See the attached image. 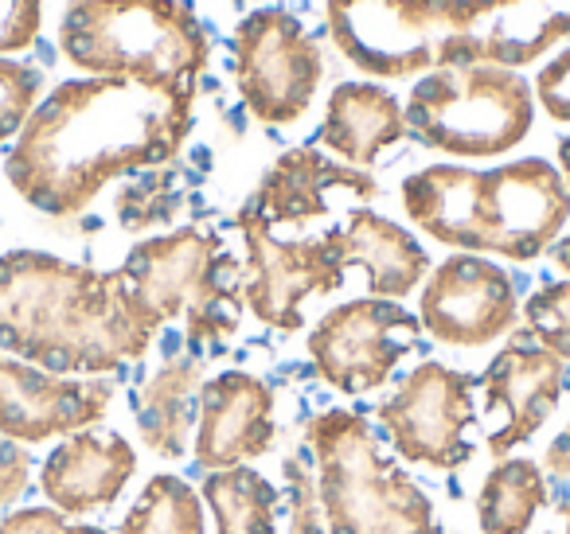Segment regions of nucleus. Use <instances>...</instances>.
I'll list each match as a JSON object with an SVG mask.
<instances>
[{
  "label": "nucleus",
  "instance_id": "obj_18",
  "mask_svg": "<svg viewBox=\"0 0 570 534\" xmlns=\"http://www.w3.org/2000/svg\"><path fill=\"white\" fill-rule=\"evenodd\" d=\"M352 196L360 204H372L380 196V184L364 172V168L336 165L321 149L302 145L289 149L269 165L262 176L258 191L246 204L269 222V227H285L294 235H309L313 222H325L333 215V196Z\"/></svg>",
  "mask_w": 570,
  "mask_h": 534
},
{
  "label": "nucleus",
  "instance_id": "obj_21",
  "mask_svg": "<svg viewBox=\"0 0 570 534\" xmlns=\"http://www.w3.org/2000/svg\"><path fill=\"white\" fill-rule=\"evenodd\" d=\"M406 137V113L380 82H341L328 95L317 141L352 168H367Z\"/></svg>",
  "mask_w": 570,
  "mask_h": 534
},
{
  "label": "nucleus",
  "instance_id": "obj_20",
  "mask_svg": "<svg viewBox=\"0 0 570 534\" xmlns=\"http://www.w3.org/2000/svg\"><path fill=\"white\" fill-rule=\"evenodd\" d=\"M333 250L344 269H364L372 297L399 300L411 289H419L422 277L430 274V258L411 230L399 222L383 219V215L356 207L341 227H328Z\"/></svg>",
  "mask_w": 570,
  "mask_h": 534
},
{
  "label": "nucleus",
  "instance_id": "obj_17",
  "mask_svg": "<svg viewBox=\"0 0 570 534\" xmlns=\"http://www.w3.org/2000/svg\"><path fill=\"white\" fill-rule=\"evenodd\" d=\"M277 437L274 390L246 370H223L199 386V417L191 456L204 472L238 468L269 453Z\"/></svg>",
  "mask_w": 570,
  "mask_h": 534
},
{
  "label": "nucleus",
  "instance_id": "obj_2",
  "mask_svg": "<svg viewBox=\"0 0 570 534\" xmlns=\"http://www.w3.org/2000/svg\"><path fill=\"white\" fill-rule=\"evenodd\" d=\"M153 336L118 269L43 250L0 254V352L51 375L98 378L145 359Z\"/></svg>",
  "mask_w": 570,
  "mask_h": 534
},
{
  "label": "nucleus",
  "instance_id": "obj_6",
  "mask_svg": "<svg viewBox=\"0 0 570 534\" xmlns=\"http://www.w3.org/2000/svg\"><path fill=\"white\" fill-rule=\"evenodd\" d=\"M406 134L450 157L489 160L528 137L535 121V90L508 67L450 63L414 82L403 106Z\"/></svg>",
  "mask_w": 570,
  "mask_h": 534
},
{
  "label": "nucleus",
  "instance_id": "obj_26",
  "mask_svg": "<svg viewBox=\"0 0 570 534\" xmlns=\"http://www.w3.org/2000/svg\"><path fill=\"white\" fill-rule=\"evenodd\" d=\"M121 534H207L204 500L188 479L160 472L141 487L129 515L121 518Z\"/></svg>",
  "mask_w": 570,
  "mask_h": 534
},
{
  "label": "nucleus",
  "instance_id": "obj_8",
  "mask_svg": "<svg viewBox=\"0 0 570 534\" xmlns=\"http://www.w3.org/2000/svg\"><path fill=\"white\" fill-rule=\"evenodd\" d=\"M325 79L321 48L285 9H254L235 28V82L262 126H294Z\"/></svg>",
  "mask_w": 570,
  "mask_h": 534
},
{
  "label": "nucleus",
  "instance_id": "obj_12",
  "mask_svg": "<svg viewBox=\"0 0 570 534\" xmlns=\"http://www.w3.org/2000/svg\"><path fill=\"white\" fill-rule=\"evenodd\" d=\"M515 308V285L497 261L453 254L430 269L419 320L445 347H484L512 332Z\"/></svg>",
  "mask_w": 570,
  "mask_h": 534
},
{
  "label": "nucleus",
  "instance_id": "obj_25",
  "mask_svg": "<svg viewBox=\"0 0 570 534\" xmlns=\"http://www.w3.org/2000/svg\"><path fill=\"white\" fill-rule=\"evenodd\" d=\"M204 503L215 515V534H274L277 487L246 464L207 472Z\"/></svg>",
  "mask_w": 570,
  "mask_h": 534
},
{
  "label": "nucleus",
  "instance_id": "obj_19",
  "mask_svg": "<svg viewBox=\"0 0 570 534\" xmlns=\"http://www.w3.org/2000/svg\"><path fill=\"white\" fill-rule=\"evenodd\" d=\"M134 472L137 453L121 433L82 429L63 437V445L43 461L40 487L51 507L71 518L114 507Z\"/></svg>",
  "mask_w": 570,
  "mask_h": 534
},
{
  "label": "nucleus",
  "instance_id": "obj_27",
  "mask_svg": "<svg viewBox=\"0 0 570 534\" xmlns=\"http://www.w3.org/2000/svg\"><path fill=\"white\" fill-rule=\"evenodd\" d=\"M180 188H176V172L173 168H149L137 180H126L114 199V211L118 222L134 235L153 227H165L180 215Z\"/></svg>",
  "mask_w": 570,
  "mask_h": 534
},
{
  "label": "nucleus",
  "instance_id": "obj_16",
  "mask_svg": "<svg viewBox=\"0 0 570 534\" xmlns=\"http://www.w3.org/2000/svg\"><path fill=\"white\" fill-rule=\"evenodd\" d=\"M223 250H227L223 238L204 227H180L173 235L137 243L118 274L141 320L153 332H160L168 320L188 313V305L204 289L207 274Z\"/></svg>",
  "mask_w": 570,
  "mask_h": 534
},
{
  "label": "nucleus",
  "instance_id": "obj_33",
  "mask_svg": "<svg viewBox=\"0 0 570 534\" xmlns=\"http://www.w3.org/2000/svg\"><path fill=\"white\" fill-rule=\"evenodd\" d=\"M32 468H36V456L28 453V445L0 437V507L20 503V495L32 487Z\"/></svg>",
  "mask_w": 570,
  "mask_h": 534
},
{
  "label": "nucleus",
  "instance_id": "obj_24",
  "mask_svg": "<svg viewBox=\"0 0 570 534\" xmlns=\"http://www.w3.org/2000/svg\"><path fill=\"white\" fill-rule=\"evenodd\" d=\"M243 305H246V266L223 250L215 258L212 274H207L204 289L196 293V300L184 313L188 347H196L204 355L219 352L238 332V324H243Z\"/></svg>",
  "mask_w": 570,
  "mask_h": 534
},
{
  "label": "nucleus",
  "instance_id": "obj_30",
  "mask_svg": "<svg viewBox=\"0 0 570 534\" xmlns=\"http://www.w3.org/2000/svg\"><path fill=\"white\" fill-rule=\"evenodd\" d=\"M285 476V515H289V534H325V507H321L317 472L309 468L302 453H289L282 461Z\"/></svg>",
  "mask_w": 570,
  "mask_h": 534
},
{
  "label": "nucleus",
  "instance_id": "obj_5",
  "mask_svg": "<svg viewBox=\"0 0 570 534\" xmlns=\"http://www.w3.org/2000/svg\"><path fill=\"white\" fill-rule=\"evenodd\" d=\"M317 461L325 534H442L430 495L380 445L356 409H325L305 422Z\"/></svg>",
  "mask_w": 570,
  "mask_h": 534
},
{
  "label": "nucleus",
  "instance_id": "obj_3",
  "mask_svg": "<svg viewBox=\"0 0 570 534\" xmlns=\"http://www.w3.org/2000/svg\"><path fill=\"white\" fill-rule=\"evenodd\" d=\"M403 211L422 235L461 254L531 261L559 243L570 191L539 157L500 168L430 165L403 180Z\"/></svg>",
  "mask_w": 570,
  "mask_h": 534
},
{
  "label": "nucleus",
  "instance_id": "obj_36",
  "mask_svg": "<svg viewBox=\"0 0 570 534\" xmlns=\"http://www.w3.org/2000/svg\"><path fill=\"white\" fill-rule=\"evenodd\" d=\"M551 261L562 269V274H570V235H567V238H559V243L551 246Z\"/></svg>",
  "mask_w": 570,
  "mask_h": 534
},
{
  "label": "nucleus",
  "instance_id": "obj_23",
  "mask_svg": "<svg viewBox=\"0 0 570 534\" xmlns=\"http://www.w3.org/2000/svg\"><path fill=\"white\" fill-rule=\"evenodd\" d=\"M547 503V479L535 461L504 456L492 464L476 492V523L481 534H528L531 518Z\"/></svg>",
  "mask_w": 570,
  "mask_h": 534
},
{
  "label": "nucleus",
  "instance_id": "obj_29",
  "mask_svg": "<svg viewBox=\"0 0 570 534\" xmlns=\"http://www.w3.org/2000/svg\"><path fill=\"white\" fill-rule=\"evenodd\" d=\"M43 75L36 67L20 63V59L0 56V145L20 137V129L28 126L40 98Z\"/></svg>",
  "mask_w": 570,
  "mask_h": 534
},
{
  "label": "nucleus",
  "instance_id": "obj_13",
  "mask_svg": "<svg viewBox=\"0 0 570 534\" xmlns=\"http://www.w3.org/2000/svg\"><path fill=\"white\" fill-rule=\"evenodd\" d=\"M114 406V383L67 378L0 355V437L40 445L51 437L95 429Z\"/></svg>",
  "mask_w": 570,
  "mask_h": 534
},
{
  "label": "nucleus",
  "instance_id": "obj_7",
  "mask_svg": "<svg viewBox=\"0 0 570 534\" xmlns=\"http://www.w3.org/2000/svg\"><path fill=\"white\" fill-rule=\"evenodd\" d=\"M336 51L372 79H411L442 67L465 32V0H328Z\"/></svg>",
  "mask_w": 570,
  "mask_h": 534
},
{
  "label": "nucleus",
  "instance_id": "obj_28",
  "mask_svg": "<svg viewBox=\"0 0 570 534\" xmlns=\"http://www.w3.org/2000/svg\"><path fill=\"white\" fill-rule=\"evenodd\" d=\"M523 320L535 344L570 363V281H551L531 293L523 305Z\"/></svg>",
  "mask_w": 570,
  "mask_h": 534
},
{
  "label": "nucleus",
  "instance_id": "obj_38",
  "mask_svg": "<svg viewBox=\"0 0 570 534\" xmlns=\"http://www.w3.org/2000/svg\"><path fill=\"white\" fill-rule=\"evenodd\" d=\"M562 518H567V531H551V534H570V503H562Z\"/></svg>",
  "mask_w": 570,
  "mask_h": 534
},
{
  "label": "nucleus",
  "instance_id": "obj_1",
  "mask_svg": "<svg viewBox=\"0 0 570 534\" xmlns=\"http://www.w3.org/2000/svg\"><path fill=\"white\" fill-rule=\"evenodd\" d=\"M196 126V87L129 79H71L20 129L4 176L43 215L87 211L106 184L165 168Z\"/></svg>",
  "mask_w": 570,
  "mask_h": 534
},
{
  "label": "nucleus",
  "instance_id": "obj_9",
  "mask_svg": "<svg viewBox=\"0 0 570 534\" xmlns=\"http://www.w3.org/2000/svg\"><path fill=\"white\" fill-rule=\"evenodd\" d=\"M235 222L246 246V308L266 328L297 332L305 324V300L336 293L348 274L336 258L333 238L328 230L282 235L250 204H243Z\"/></svg>",
  "mask_w": 570,
  "mask_h": 534
},
{
  "label": "nucleus",
  "instance_id": "obj_14",
  "mask_svg": "<svg viewBox=\"0 0 570 534\" xmlns=\"http://www.w3.org/2000/svg\"><path fill=\"white\" fill-rule=\"evenodd\" d=\"M481 390L484 409L497 417V425L484 437V448L497 461H504V453L535 437L554 414L567 390V363L535 339L515 336L481 375Z\"/></svg>",
  "mask_w": 570,
  "mask_h": 534
},
{
  "label": "nucleus",
  "instance_id": "obj_31",
  "mask_svg": "<svg viewBox=\"0 0 570 534\" xmlns=\"http://www.w3.org/2000/svg\"><path fill=\"white\" fill-rule=\"evenodd\" d=\"M43 24V0H0V56L24 51L36 43Z\"/></svg>",
  "mask_w": 570,
  "mask_h": 534
},
{
  "label": "nucleus",
  "instance_id": "obj_4",
  "mask_svg": "<svg viewBox=\"0 0 570 534\" xmlns=\"http://www.w3.org/2000/svg\"><path fill=\"white\" fill-rule=\"evenodd\" d=\"M59 51L90 79L196 87L212 48L184 0H71Z\"/></svg>",
  "mask_w": 570,
  "mask_h": 534
},
{
  "label": "nucleus",
  "instance_id": "obj_10",
  "mask_svg": "<svg viewBox=\"0 0 570 534\" xmlns=\"http://www.w3.org/2000/svg\"><path fill=\"white\" fill-rule=\"evenodd\" d=\"M375 422L403 461L434 472L461 468L473 461V445L465 441L469 425H476L473 378L438 359L419 363L395 394L375 406Z\"/></svg>",
  "mask_w": 570,
  "mask_h": 534
},
{
  "label": "nucleus",
  "instance_id": "obj_35",
  "mask_svg": "<svg viewBox=\"0 0 570 534\" xmlns=\"http://www.w3.org/2000/svg\"><path fill=\"white\" fill-rule=\"evenodd\" d=\"M543 468L551 472L554 479H562V484H570V422H567V429L559 433V437L547 445V453H543Z\"/></svg>",
  "mask_w": 570,
  "mask_h": 534
},
{
  "label": "nucleus",
  "instance_id": "obj_32",
  "mask_svg": "<svg viewBox=\"0 0 570 534\" xmlns=\"http://www.w3.org/2000/svg\"><path fill=\"white\" fill-rule=\"evenodd\" d=\"M0 534H106V531L87 523H71L56 507H24L0 518Z\"/></svg>",
  "mask_w": 570,
  "mask_h": 534
},
{
  "label": "nucleus",
  "instance_id": "obj_15",
  "mask_svg": "<svg viewBox=\"0 0 570 534\" xmlns=\"http://www.w3.org/2000/svg\"><path fill=\"white\" fill-rule=\"evenodd\" d=\"M570 40V0H465V32L445 48L442 67H520Z\"/></svg>",
  "mask_w": 570,
  "mask_h": 534
},
{
  "label": "nucleus",
  "instance_id": "obj_37",
  "mask_svg": "<svg viewBox=\"0 0 570 534\" xmlns=\"http://www.w3.org/2000/svg\"><path fill=\"white\" fill-rule=\"evenodd\" d=\"M559 176H562V184H567V191H570V137H562V141H559Z\"/></svg>",
  "mask_w": 570,
  "mask_h": 534
},
{
  "label": "nucleus",
  "instance_id": "obj_22",
  "mask_svg": "<svg viewBox=\"0 0 570 534\" xmlns=\"http://www.w3.org/2000/svg\"><path fill=\"white\" fill-rule=\"evenodd\" d=\"M199 386H204V363L196 355H173L137 394L141 441L165 461H180L188 453L191 425L199 417Z\"/></svg>",
  "mask_w": 570,
  "mask_h": 534
},
{
  "label": "nucleus",
  "instance_id": "obj_34",
  "mask_svg": "<svg viewBox=\"0 0 570 534\" xmlns=\"http://www.w3.org/2000/svg\"><path fill=\"white\" fill-rule=\"evenodd\" d=\"M535 98L554 121H570V48L535 75Z\"/></svg>",
  "mask_w": 570,
  "mask_h": 534
},
{
  "label": "nucleus",
  "instance_id": "obj_11",
  "mask_svg": "<svg viewBox=\"0 0 570 534\" xmlns=\"http://www.w3.org/2000/svg\"><path fill=\"white\" fill-rule=\"evenodd\" d=\"M422 320L399 300L364 297L328 308L309 332V359L321 383L341 394H367L391 378V370L419 352Z\"/></svg>",
  "mask_w": 570,
  "mask_h": 534
}]
</instances>
